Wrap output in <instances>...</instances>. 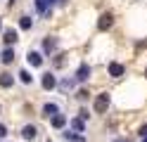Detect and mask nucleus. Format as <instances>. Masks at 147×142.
<instances>
[{"label":"nucleus","instance_id":"obj_1","mask_svg":"<svg viewBox=\"0 0 147 142\" xmlns=\"http://www.w3.org/2000/svg\"><path fill=\"white\" fill-rule=\"evenodd\" d=\"M107 107H109V95H107V92L97 95V100H95V111H97V114H105Z\"/></svg>","mask_w":147,"mask_h":142},{"label":"nucleus","instance_id":"obj_2","mask_svg":"<svg viewBox=\"0 0 147 142\" xmlns=\"http://www.w3.org/2000/svg\"><path fill=\"white\" fill-rule=\"evenodd\" d=\"M112 24H114V14L112 12H105L102 17H100V22H97V28H100V31H107V28H112Z\"/></svg>","mask_w":147,"mask_h":142},{"label":"nucleus","instance_id":"obj_3","mask_svg":"<svg viewBox=\"0 0 147 142\" xmlns=\"http://www.w3.org/2000/svg\"><path fill=\"white\" fill-rule=\"evenodd\" d=\"M123 73H126V66H123V64H119V62H112V64H109V76L121 78Z\"/></svg>","mask_w":147,"mask_h":142},{"label":"nucleus","instance_id":"obj_4","mask_svg":"<svg viewBox=\"0 0 147 142\" xmlns=\"http://www.w3.org/2000/svg\"><path fill=\"white\" fill-rule=\"evenodd\" d=\"M55 114H59V107H57V104H52V102H48V104H45V107H43V116H55Z\"/></svg>","mask_w":147,"mask_h":142},{"label":"nucleus","instance_id":"obj_5","mask_svg":"<svg viewBox=\"0 0 147 142\" xmlns=\"http://www.w3.org/2000/svg\"><path fill=\"white\" fill-rule=\"evenodd\" d=\"M3 40H5L7 45L17 43V31H14V28H5V33H3Z\"/></svg>","mask_w":147,"mask_h":142},{"label":"nucleus","instance_id":"obj_6","mask_svg":"<svg viewBox=\"0 0 147 142\" xmlns=\"http://www.w3.org/2000/svg\"><path fill=\"white\" fill-rule=\"evenodd\" d=\"M55 85H57L55 76H52V73H45V76H43V88H45V90H52Z\"/></svg>","mask_w":147,"mask_h":142},{"label":"nucleus","instance_id":"obj_7","mask_svg":"<svg viewBox=\"0 0 147 142\" xmlns=\"http://www.w3.org/2000/svg\"><path fill=\"white\" fill-rule=\"evenodd\" d=\"M88 76H90V66H88V64H81L76 78H78V81H88Z\"/></svg>","mask_w":147,"mask_h":142},{"label":"nucleus","instance_id":"obj_8","mask_svg":"<svg viewBox=\"0 0 147 142\" xmlns=\"http://www.w3.org/2000/svg\"><path fill=\"white\" fill-rule=\"evenodd\" d=\"M26 59H29L31 66H40V64H43V57H40L38 52H29V55H26Z\"/></svg>","mask_w":147,"mask_h":142},{"label":"nucleus","instance_id":"obj_9","mask_svg":"<svg viewBox=\"0 0 147 142\" xmlns=\"http://www.w3.org/2000/svg\"><path fill=\"white\" fill-rule=\"evenodd\" d=\"M22 135H24L26 140H33L36 135H38V130H36V126H24V130H22Z\"/></svg>","mask_w":147,"mask_h":142},{"label":"nucleus","instance_id":"obj_10","mask_svg":"<svg viewBox=\"0 0 147 142\" xmlns=\"http://www.w3.org/2000/svg\"><path fill=\"white\" fill-rule=\"evenodd\" d=\"M55 47H57V38H45L43 40V50L45 52H52Z\"/></svg>","mask_w":147,"mask_h":142},{"label":"nucleus","instance_id":"obj_11","mask_svg":"<svg viewBox=\"0 0 147 142\" xmlns=\"http://www.w3.org/2000/svg\"><path fill=\"white\" fill-rule=\"evenodd\" d=\"M64 123H67V116H62V114L52 116V128H64Z\"/></svg>","mask_w":147,"mask_h":142},{"label":"nucleus","instance_id":"obj_12","mask_svg":"<svg viewBox=\"0 0 147 142\" xmlns=\"http://www.w3.org/2000/svg\"><path fill=\"white\" fill-rule=\"evenodd\" d=\"M12 83H14V78L10 73H0V85L3 88H12Z\"/></svg>","mask_w":147,"mask_h":142},{"label":"nucleus","instance_id":"obj_13","mask_svg":"<svg viewBox=\"0 0 147 142\" xmlns=\"http://www.w3.org/2000/svg\"><path fill=\"white\" fill-rule=\"evenodd\" d=\"M3 62L5 64H12L14 62V50H12V47H7V50L3 52Z\"/></svg>","mask_w":147,"mask_h":142},{"label":"nucleus","instance_id":"obj_14","mask_svg":"<svg viewBox=\"0 0 147 142\" xmlns=\"http://www.w3.org/2000/svg\"><path fill=\"white\" fill-rule=\"evenodd\" d=\"M71 128H76L78 133H83V130H86V123H83V118H74V121H71Z\"/></svg>","mask_w":147,"mask_h":142},{"label":"nucleus","instance_id":"obj_15","mask_svg":"<svg viewBox=\"0 0 147 142\" xmlns=\"http://www.w3.org/2000/svg\"><path fill=\"white\" fill-rule=\"evenodd\" d=\"M19 26L24 28V31H29V28L33 26V22H31V17H22V19H19Z\"/></svg>","mask_w":147,"mask_h":142},{"label":"nucleus","instance_id":"obj_16","mask_svg":"<svg viewBox=\"0 0 147 142\" xmlns=\"http://www.w3.org/2000/svg\"><path fill=\"white\" fill-rule=\"evenodd\" d=\"M19 76H22V81H24V83H26V85H29V83H31V81H33V76H31V73H29V71H19Z\"/></svg>","mask_w":147,"mask_h":142},{"label":"nucleus","instance_id":"obj_17","mask_svg":"<svg viewBox=\"0 0 147 142\" xmlns=\"http://www.w3.org/2000/svg\"><path fill=\"white\" fill-rule=\"evenodd\" d=\"M62 135H64V140H71V142H76V140H78L76 133H69V130H67V133H62Z\"/></svg>","mask_w":147,"mask_h":142},{"label":"nucleus","instance_id":"obj_18","mask_svg":"<svg viewBox=\"0 0 147 142\" xmlns=\"http://www.w3.org/2000/svg\"><path fill=\"white\" fill-rule=\"evenodd\" d=\"M76 97H78V100H88V90H78Z\"/></svg>","mask_w":147,"mask_h":142},{"label":"nucleus","instance_id":"obj_19","mask_svg":"<svg viewBox=\"0 0 147 142\" xmlns=\"http://www.w3.org/2000/svg\"><path fill=\"white\" fill-rule=\"evenodd\" d=\"M64 57H67V55H57V59H55V64H57V66H62V64H64Z\"/></svg>","mask_w":147,"mask_h":142},{"label":"nucleus","instance_id":"obj_20","mask_svg":"<svg viewBox=\"0 0 147 142\" xmlns=\"http://www.w3.org/2000/svg\"><path fill=\"white\" fill-rule=\"evenodd\" d=\"M5 135H7V128L3 126V123H0V137H5Z\"/></svg>","mask_w":147,"mask_h":142},{"label":"nucleus","instance_id":"obj_21","mask_svg":"<svg viewBox=\"0 0 147 142\" xmlns=\"http://www.w3.org/2000/svg\"><path fill=\"white\" fill-rule=\"evenodd\" d=\"M140 135H142V137H147V126H142V128H140Z\"/></svg>","mask_w":147,"mask_h":142},{"label":"nucleus","instance_id":"obj_22","mask_svg":"<svg viewBox=\"0 0 147 142\" xmlns=\"http://www.w3.org/2000/svg\"><path fill=\"white\" fill-rule=\"evenodd\" d=\"M114 142H131V140H126V137H119V140H114Z\"/></svg>","mask_w":147,"mask_h":142},{"label":"nucleus","instance_id":"obj_23","mask_svg":"<svg viewBox=\"0 0 147 142\" xmlns=\"http://www.w3.org/2000/svg\"><path fill=\"white\" fill-rule=\"evenodd\" d=\"M76 142H86V140H83V137H78V140H76Z\"/></svg>","mask_w":147,"mask_h":142},{"label":"nucleus","instance_id":"obj_24","mask_svg":"<svg viewBox=\"0 0 147 142\" xmlns=\"http://www.w3.org/2000/svg\"><path fill=\"white\" fill-rule=\"evenodd\" d=\"M142 142H147V137H142Z\"/></svg>","mask_w":147,"mask_h":142},{"label":"nucleus","instance_id":"obj_25","mask_svg":"<svg viewBox=\"0 0 147 142\" xmlns=\"http://www.w3.org/2000/svg\"><path fill=\"white\" fill-rule=\"evenodd\" d=\"M0 28H3V22H0Z\"/></svg>","mask_w":147,"mask_h":142},{"label":"nucleus","instance_id":"obj_26","mask_svg":"<svg viewBox=\"0 0 147 142\" xmlns=\"http://www.w3.org/2000/svg\"><path fill=\"white\" fill-rule=\"evenodd\" d=\"M145 76H147V69H145Z\"/></svg>","mask_w":147,"mask_h":142},{"label":"nucleus","instance_id":"obj_27","mask_svg":"<svg viewBox=\"0 0 147 142\" xmlns=\"http://www.w3.org/2000/svg\"><path fill=\"white\" fill-rule=\"evenodd\" d=\"M48 142H50V140H48Z\"/></svg>","mask_w":147,"mask_h":142}]
</instances>
